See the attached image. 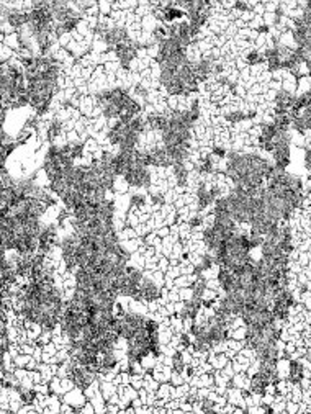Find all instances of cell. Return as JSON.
Masks as SVG:
<instances>
[{
  "label": "cell",
  "mask_w": 311,
  "mask_h": 414,
  "mask_svg": "<svg viewBox=\"0 0 311 414\" xmlns=\"http://www.w3.org/2000/svg\"><path fill=\"white\" fill-rule=\"evenodd\" d=\"M97 105L105 118H115L116 121H131L141 112V105L120 87L100 92L97 95Z\"/></svg>",
  "instance_id": "obj_1"
},
{
  "label": "cell",
  "mask_w": 311,
  "mask_h": 414,
  "mask_svg": "<svg viewBox=\"0 0 311 414\" xmlns=\"http://www.w3.org/2000/svg\"><path fill=\"white\" fill-rule=\"evenodd\" d=\"M93 377H95V373H92L87 367H84V365L72 362L71 367H69V378L72 380V383L75 386H79L82 390L87 388L92 383Z\"/></svg>",
  "instance_id": "obj_2"
},
{
  "label": "cell",
  "mask_w": 311,
  "mask_h": 414,
  "mask_svg": "<svg viewBox=\"0 0 311 414\" xmlns=\"http://www.w3.org/2000/svg\"><path fill=\"white\" fill-rule=\"evenodd\" d=\"M123 178L133 187H147L151 184L149 170H147V167H144V166H135L133 169H129L126 174L123 175Z\"/></svg>",
  "instance_id": "obj_3"
},
{
  "label": "cell",
  "mask_w": 311,
  "mask_h": 414,
  "mask_svg": "<svg viewBox=\"0 0 311 414\" xmlns=\"http://www.w3.org/2000/svg\"><path fill=\"white\" fill-rule=\"evenodd\" d=\"M103 41L110 46V48L115 49L118 44L128 41V33H126V30L120 28V27L107 28V30H103Z\"/></svg>",
  "instance_id": "obj_4"
},
{
  "label": "cell",
  "mask_w": 311,
  "mask_h": 414,
  "mask_svg": "<svg viewBox=\"0 0 311 414\" xmlns=\"http://www.w3.org/2000/svg\"><path fill=\"white\" fill-rule=\"evenodd\" d=\"M115 54H116V58L120 59V62L121 64L126 67L128 64L131 61L135 59V56H136V48L133 44H131L129 41H126V43H121V44H118L115 48Z\"/></svg>",
  "instance_id": "obj_5"
},
{
  "label": "cell",
  "mask_w": 311,
  "mask_h": 414,
  "mask_svg": "<svg viewBox=\"0 0 311 414\" xmlns=\"http://www.w3.org/2000/svg\"><path fill=\"white\" fill-rule=\"evenodd\" d=\"M159 288L158 285H154L151 280H143L141 283V290H139L138 300H144V301H154L156 298H159Z\"/></svg>",
  "instance_id": "obj_6"
},
{
  "label": "cell",
  "mask_w": 311,
  "mask_h": 414,
  "mask_svg": "<svg viewBox=\"0 0 311 414\" xmlns=\"http://www.w3.org/2000/svg\"><path fill=\"white\" fill-rule=\"evenodd\" d=\"M216 189H206L205 185H201L198 192H197V198H198V206L203 210L206 206L212 205L213 201H216Z\"/></svg>",
  "instance_id": "obj_7"
},
{
  "label": "cell",
  "mask_w": 311,
  "mask_h": 414,
  "mask_svg": "<svg viewBox=\"0 0 311 414\" xmlns=\"http://www.w3.org/2000/svg\"><path fill=\"white\" fill-rule=\"evenodd\" d=\"M7 18H9V23L15 28L28 25V12H10L7 15Z\"/></svg>",
  "instance_id": "obj_8"
},
{
  "label": "cell",
  "mask_w": 311,
  "mask_h": 414,
  "mask_svg": "<svg viewBox=\"0 0 311 414\" xmlns=\"http://www.w3.org/2000/svg\"><path fill=\"white\" fill-rule=\"evenodd\" d=\"M61 131H62V124L59 120H53L51 124H49V128H48V138H49V141H53L54 138H58L61 135Z\"/></svg>",
  "instance_id": "obj_9"
},
{
  "label": "cell",
  "mask_w": 311,
  "mask_h": 414,
  "mask_svg": "<svg viewBox=\"0 0 311 414\" xmlns=\"http://www.w3.org/2000/svg\"><path fill=\"white\" fill-rule=\"evenodd\" d=\"M174 172H175V178H177V182L180 184V185H184L185 182H187V169H185V166L184 164H175L174 166Z\"/></svg>",
  "instance_id": "obj_10"
},
{
  "label": "cell",
  "mask_w": 311,
  "mask_h": 414,
  "mask_svg": "<svg viewBox=\"0 0 311 414\" xmlns=\"http://www.w3.org/2000/svg\"><path fill=\"white\" fill-rule=\"evenodd\" d=\"M212 169H213V164H212V159L210 158H205L198 166V170L201 172V174H208V172H212Z\"/></svg>",
  "instance_id": "obj_11"
},
{
  "label": "cell",
  "mask_w": 311,
  "mask_h": 414,
  "mask_svg": "<svg viewBox=\"0 0 311 414\" xmlns=\"http://www.w3.org/2000/svg\"><path fill=\"white\" fill-rule=\"evenodd\" d=\"M246 61L249 62V64H257V62L264 61V56H261L257 51H252V53H249V56L246 58Z\"/></svg>",
  "instance_id": "obj_12"
},
{
  "label": "cell",
  "mask_w": 311,
  "mask_h": 414,
  "mask_svg": "<svg viewBox=\"0 0 311 414\" xmlns=\"http://www.w3.org/2000/svg\"><path fill=\"white\" fill-rule=\"evenodd\" d=\"M300 375H301V367L298 364H293L292 365V378L293 380H298Z\"/></svg>",
  "instance_id": "obj_13"
},
{
  "label": "cell",
  "mask_w": 311,
  "mask_h": 414,
  "mask_svg": "<svg viewBox=\"0 0 311 414\" xmlns=\"http://www.w3.org/2000/svg\"><path fill=\"white\" fill-rule=\"evenodd\" d=\"M174 367H175V370H177V372H182V370H184V364H182V357H180V355H178V354H177V355L174 357Z\"/></svg>",
  "instance_id": "obj_14"
}]
</instances>
